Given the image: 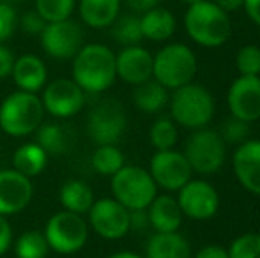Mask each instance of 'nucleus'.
I'll return each instance as SVG.
<instances>
[{"label": "nucleus", "instance_id": "obj_1", "mask_svg": "<svg viewBox=\"0 0 260 258\" xmlns=\"http://www.w3.org/2000/svg\"><path fill=\"white\" fill-rule=\"evenodd\" d=\"M73 59V80L83 92H103L115 82V53L108 46L85 45Z\"/></svg>", "mask_w": 260, "mask_h": 258}, {"label": "nucleus", "instance_id": "obj_2", "mask_svg": "<svg viewBox=\"0 0 260 258\" xmlns=\"http://www.w3.org/2000/svg\"><path fill=\"white\" fill-rule=\"evenodd\" d=\"M184 27L189 38L206 48H218L225 45L232 32L229 13L216 6L212 0L191 4L186 11Z\"/></svg>", "mask_w": 260, "mask_h": 258}, {"label": "nucleus", "instance_id": "obj_3", "mask_svg": "<svg viewBox=\"0 0 260 258\" xmlns=\"http://www.w3.org/2000/svg\"><path fill=\"white\" fill-rule=\"evenodd\" d=\"M45 106L36 94L18 90L0 104V128L9 136H27L41 126Z\"/></svg>", "mask_w": 260, "mask_h": 258}, {"label": "nucleus", "instance_id": "obj_4", "mask_svg": "<svg viewBox=\"0 0 260 258\" xmlns=\"http://www.w3.org/2000/svg\"><path fill=\"white\" fill-rule=\"evenodd\" d=\"M172 121L189 129H200L214 115V99L202 85L188 83L174 90L170 97Z\"/></svg>", "mask_w": 260, "mask_h": 258}, {"label": "nucleus", "instance_id": "obj_5", "mask_svg": "<svg viewBox=\"0 0 260 258\" xmlns=\"http://www.w3.org/2000/svg\"><path fill=\"white\" fill-rule=\"evenodd\" d=\"M152 76L165 89H179L191 83L197 75V57L186 45L174 43L152 57Z\"/></svg>", "mask_w": 260, "mask_h": 258}, {"label": "nucleus", "instance_id": "obj_6", "mask_svg": "<svg viewBox=\"0 0 260 258\" xmlns=\"http://www.w3.org/2000/svg\"><path fill=\"white\" fill-rule=\"evenodd\" d=\"M156 191L151 173L140 166H122L112 175L113 198L127 210H145L156 198Z\"/></svg>", "mask_w": 260, "mask_h": 258}, {"label": "nucleus", "instance_id": "obj_7", "mask_svg": "<svg viewBox=\"0 0 260 258\" xmlns=\"http://www.w3.org/2000/svg\"><path fill=\"white\" fill-rule=\"evenodd\" d=\"M45 237L50 249L62 253V255H71L85 246L87 237H89V227L82 214L62 210L48 219Z\"/></svg>", "mask_w": 260, "mask_h": 258}, {"label": "nucleus", "instance_id": "obj_8", "mask_svg": "<svg viewBox=\"0 0 260 258\" xmlns=\"http://www.w3.org/2000/svg\"><path fill=\"white\" fill-rule=\"evenodd\" d=\"M225 151V141L221 134L200 128L188 138L182 154L188 159L193 172L209 175V173L218 172L223 166Z\"/></svg>", "mask_w": 260, "mask_h": 258}, {"label": "nucleus", "instance_id": "obj_9", "mask_svg": "<svg viewBox=\"0 0 260 258\" xmlns=\"http://www.w3.org/2000/svg\"><path fill=\"white\" fill-rule=\"evenodd\" d=\"M39 35L43 50L58 60L73 59L83 46V30L71 18L46 23Z\"/></svg>", "mask_w": 260, "mask_h": 258}, {"label": "nucleus", "instance_id": "obj_10", "mask_svg": "<svg viewBox=\"0 0 260 258\" xmlns=\"http://www.w3.org/2000/svg\"><path fill=\"white\" fill-rule=\"evenodd\" d=\"M89 221L96 234L115 241L129 232L131 212L115 198H101L94 200L89 209Z\"/></svg>", "mask_w": 260, "mask_h": 258}, {"label": "nucleus", "instance_id": "obj_11", "mask_svg": "<svg viewBox=\"0 0 260 258\" xmlns=\"http://www.w3.org/2000/svg\"><path fill=\"white\" fill-rule=\"evenodd\" d=\"M127 126L126 112L119 101L106 99L89 115V133L98 145H115Z\"/></svg>", "mask_w": 260, "mask_h": 258}, {"label": "nucleus", "instance_id": "obj_12", "mask_svg": "<svg viewBox=\"0 0 260 258\" xmlns=\"http://www.w3.org/2000/svg\"><path fill=\"white\" fill-rule=\"evenodd\" d=\"M151 177L156 186L167 191H179L188 180H191V166L182 152L174 149L157 151L151 159Z\"/></svg>", "mask_w": 260, "mask_h": 258}, {"label": "nucleus", "instance_id": "obj_13", "mask_svg": "<svg viewBox=\"0 0 260 258\" xmlns=\"http://www.w3.org/2000/svg\"><path fill=\"white\" fill-rule=\"evenodd\" d=\"M177 203L182 210V216L206 221L218 212L219 196L214 186L207 180H188L179 190Z\"/></svg>", "mask_w": 260, "mask_h": 258}, {"label": "nucleus", "instance_id": "obj_14", "mask_svg": "<svg viewBox=\"0 0 260 258\" xmlns=\"http://www.w3.org/2000/svg\"><path fill=\"white\" fill-rule=\"evenodd\" d=\"M43 106L50 115L58 119L73 117L85 104V92L75 80H55L43 92Z\"/></svg>", "mask_w": 260, "mask_h": 258}, {"label": "nucleus", "instance_id": "obj_15", "mask_svg": "<svg viewBox=\"0 0 260 258\" xmlns=\"http://www.w3.org/2000/svg\"><path fill=\"white\" fill-rule=\"evenodd\" d=\"M232 117L244 122L260 119V76H239L230 85L226 96Z\"/></svg>", "mask_w": 260, "mask_h": 258}, {"label": "nucleus", "instance_id": "obj_16", "mask_svg": "<svg viewBox=\"0 0 260 258\" xmlns=\"http://www.w3.org/2000/svg\"><path fill=\"white\" fill-rule=\"evenodd\" d=\"M34 186L30 179L16 170H0V214L9 216L30 203Z\"/></svg>", "mask_w": 260, "mask_h": 258}, {"label": "nucleus", "instance_id": "obj_17", "mask_svg": "<svg viewBox=\"0 0 260 258\" xmlns=\"http://www.w3.org/2000/svg\"><path fill=\"white\" fill-rule=\"evenodd\" d=\"M232 166L241 186L260 196V140L243 141L234 152Z\"/></svg>", "mask_w": 260, "mask_h": 258}, {"label": "nucleus", "instance_id": "obj_18", "mask_svg": "<svg viewBox=\"0 0 260 258\" xmlns=\"http://www.w3.org/2000/svg\"><path fill=\"white\" fill-rule=\"evenodd\" d=\"M152 55L142 46H126L115 55L117 76L131 85H140L152 78Z\"/></svg>", "mask_w": 260, "mask_h": 258}, {"label": "nucleus", "instance_id": "obj_19", "mask_svg": "<svg viewBox=\"0 0 260 258\" xmlns=\"http://www.w3.org/2000/svg\"><path fill=\"white\" fill-rule=\"evenodd\" d=\"M13 80L21 90L36 94L41 90L48 78L46 65L38 55H21L14 60L13 65Z\"/></svg>", "mask_w": 260, "mask_h": 258}, {"label": "nucleus", "instance_id": "obj_20", "mask_svg": "<svg viewBox=\"0 0 260 258\" xmlns=\"http://www.w3.org/2000/svg\"><path fill=\"white\" fill-rule=\"evenodd\" d=\"M147 219L156 232H177L182 223V210L172 196H156L147 207Z\"/></svg>", "mask_w": 260, "mask_h": 258}, {"label": "nucleus", "instance_id": "obj_21", "mask_svg": "<svg viewBox=\"0 0 260 258\" xmlns=\"http://www.w3.org/2000/svg\"><path fill=\"white\" fill-rule=\"evenodd\" d=\"M145 258H191V248L177 232H157L147 242Z\"/></svg>", "mask_w": 260, "mask_h": 258}, {"label": "nucleus", "instance_id": "obj_22", "mask_svg": "<svg viewBox=\"0 0 260 258\" xmlns=\"http://www.w3.org/2000/svg\"><path fill=\"white\" fill-rule=\"evenodd\" d=\"M140 27L142 35L151 41H167L174 35L177 21L175 16L165 7H154V9L147 11L140 16Z\"/></svg>", "mask_w": 260, "mask_h": 258}, {"label": "nucleus", "instance_id": "obj_23", "mask_svg": "<svg viewBox=\"0 0 260 258\" xmlns=\"http://www.w3.org/2000/svg\"><path fill=\"white\" fill-rule=\"evenodd\" d=\"M120 0H80V16L92 28L110 27L119 18Z\"/></svg>", "mask_w": 260, "mask_h": 258}, {"label": "nucleus", "instance_id": "obj_24", "mask_svg": "<svg viewBox=\"0 0 260 258\" xmlns=\"http://www.w3.org/2000/svg\"><path fill=\"white\" fill-rule=\"evenodd\" d=\"M58 198H60L64 210H69V212L75 214L89 212V209L94 203L92 190L85 182H82V180H68L60 188Z\"/></svg>", "mask_w": 260, "mask_h": 258}, {"label": "nucleus", "instance_id": "obj_25", "mask_svg": "<svg viewBox=\"0 0 260 258\" xmlns=\"http://www.w3.org/2000/svg\"><path fill=\"white\" fill-rule=\"evenodd\" d=\"M46 159H48V154L38 143H25L14 152L13 166L21 175L32 179L45 170Z\"/></svg>", "mask_w": 260, "mask_h": 258}, {"label": "nucleus", "instance_id": "obj_26", "mask_svg": "<svg viewBox=\"0 0 260 258\" xmlns=\"http://www.w3.org/2000/svg\"><path fill=\"white\" fill-rule=\"evenodd\" d=\"M135 87L137 89L133 92V101L137 108H140L145 114H156V112L163 110L165 104L168 103V89H165L156 80H147Z\"/></svg>", "mask_w": 260, "mask_h": 258}, {"label": "nucleus", "instance_id": "obj_27", "mask_svg": "<svg viewBox=\"0 0 260 258\" xmlns=\"http://www.w3.org/2000/svg\"><path fill=\"white\" fill-rule=\"evenodd\" d=\"M92 168L101 175H113L124 166V154L115 145H100L92 154Z\"/></svg>", "mask_w": 260, "mask_h": 258}, {"label": "nucleus", "instance_id": "obj_28", "mask_svg": "<svg viewBox=\"0 0 260 258\" xmlns=\"http://www.w3.org/2000/svg\"><path fill=\"white\" fill-rule=\"evenodd\" d=\"M112 35L117 43L124 46H135L144 39L142 35V27H140V18L135 14H126L122 18H117L113 21Z\"/></svg>", "mask_w": 260, "mask_h": 258}, {"label": "nucleus", "instance_id": "obj_29", "mask_svg": "<svg viewBox=\"0 0 260 258\" xmlns=\"http://www.w3.org/2000/svg\"><path fill=\"white\" fill-rule=\"evenodd\" d=\"M14 249H16L18 258H45L50 248L43 232L28 230L18 237Z\"/></svg>", "mask_w": 260, "mask_h": 258}, {"label": "nucleus", "instance_id": "obj_30", "mask_svg": "<svg viewBox=\"0 0 260 258\" xmlns=\"http://www.w3.org/2000/svg\"><path fill=\"white\" fill-rule=\"evenodd\" d=\"M38 145L46 154H62L68 151V134L62 126L45 124L38 129Z\"/></svg>", "mask_w": 260, "mask_h": 258}, {"label": "nucleus", "instance_id": "obj_31", "mask_svg": "<svg viewBox=\"0 0 260 258\" xmlns=\"http://www.w3.org/2000/svg\"><path fill=\"white\" fill-rule=\"evenodd\" d=\"M149 138H151V143L154 145L156 151L174 149L175 143H177V128H175V122L168 117L157 119L154 124L151 126Z\"/></svg>", "mask_w": 260, "mask_h": 258}, {"label": "nucleus", "instance_id": "obj_32", "mask_svg": "<svg viewBox=\"0 0 260 258\" xmlns=\"http://www.w3.org/2000/svg\"><path fill=\"white\" fill-rule=\"evenodd\" d=\"M76 0H36V11L46 21H62L71 18Z\"/></svg>", "mask_w": 260, "mask_h": 258}, {"label": "nucleus", "instance_id": "obj_33", "mask_svg": "<svg viewBox=\"0 0 260 258\" xmlns=\"http://www.w3.org/2000/svg\"><path fill=\"white\" fill-rule=\"evenodd\" d=\"M236 65L241 76H258L260 75V48L255 45H246L237 52Z\"/></svg>", "mask_w": 260, "mask_h": 258}, {"label": "nucleus", "instance_id": "obj_34", "mask_svg": "<svg viewBox=\"0 0 260 258\" xmlns=\"http://www.w3.org/2000/svg\"><path fill=\"white\" fill-rule=\"evenodd\" d=\"M229 258H260V235L244 234L229 248Z\"/></svg>", "mask_w": 260, "mask_h": 258}, {"label": "nucleus", "instance_id": "obj_35", "mask_svg": "<svg viewBox=\"0 0 260 258\" xmlns=\"http://www.w3.org/2000/svg\"><path fill=\"white\" fill-rule=\"evenodd\" d=\"M18 25L16 11L11 4L0 0V43L7 41L14 34Z\"/></svg>", "mask_w": 260, "mask_h": 258}, {"label": "nucleus", "instance_id": "obj_36", "mask_svg": "<svg viewBox=\"0 0 260 258\" xmlns=\"http://www.w3.org/2000/svg\"><path fill=\"white\" fill-rule=\"evenodd\" d=\"M246 124H248V122L239 121V119H236V117H230V121L225 124L223 133H221L223 141H230V143L241 141L244 136H246V131H248Z\"/></svg>", "mask_w": 260, "mask_h": 258}, {"label": "nucleus", "instance_id": "obj_37", "mask_svg": "<svg viewBox=\"0 0 260 258\" xmlns=\"http://www.w3.org/2000/svg\"><path fill=\"white\" fill-rule=\"evenodd\" d=\"M45 25H46V21L39 16L38 11H30V13L23 14V18H21V28H23L27 34H41Z\"/></svg>", "mask_w": 260, "mask_h": 258}, {"label": "nucleus", "instance_id": "obj_38", "mask_svg": "<svg viewBox=\"0 0 260 258\" xmlns=\"http://www.w3.org/2000/svg\"><path fill=\"white\" fill-rule=\"evenodd\" d=\"M11 242H13V228L9 221L0 214V256L9 249Z\"/></svg>", "mask_w": 260, "mask_h": 258}, {"label": "nucleus", "instance_id": "obj_39", "mask_svg": "<svg viewBox=\"0 0 260 258\" xmlns=\"http://www.w3.org/2000/svg\"><path fill=\"white\" fill-rule=\"evenodd\" d=\"M13 65H14V55L9 48L0 43V78H6L13 72Z\"/></svg>", "mask_w": 260, "mask_h": 258}, {"label": "nucleus", "instance_id": "obj_40", "mask_svg": "<svg viewBox=\"0 0 260 258\" xmlns=\"http://www.w3.org/2000/svg\"><path fill=\"white\" fill-rule=\"evenodd\" d=\"M195 258H229V249H223L221 246L216 244H209L204 246L195 255Z\"/></svg>", "mask_w": 260, "mask_h": 258}, {"label": "nucleus", "instance_id": "obj_41", "mask_svg": "<svg viewBox=\"0 0 260 258\" xmlns=\"http://www.w3.org/2000/svg\"><path fill=\"white\" fill-rule=\"evenodd\" d=\"M159 2L161 0H126L127 7H129L133 13H142V14L157 7Z\"/></svg>", "mask_w": 260, "mask_h": 258}, {"label": "nucleus", "instance_id": "obj_42", "mask_svg": "<svg viewBox=\"0 0 260 258\" xmlns=\"http://www.w3.org/2000/svg\"><path fill=\"white\" fill-rule=\"evenodd\" d=\"M243 9L246 11L248 18L260 27V0H244Z\"/></svg>", "mask_w": 260, "mask_h": 258}, {"label": "nucleus", "instance_id": "obj_43", "mask_svg": "<svg viewBox=\"0 0 260 258\" xmlns=\"http://www.w3.org/2000/svg\"><path fill=\"white\" fill-rule=\"evenodd\" d=\"M218 7H221L225 13H234V11L241 9L244 0H212Z\"/></svg>", "mask_w": 260, "mask_h": 258}, {"label": "nucleus", "instance_id": "obj_44", "mask_svg": "<svg viewBox=\"0 0 260 258\" xmlns=\"http://www.w3.org/2000/svg\"><path fill=\"white\" fill-rule=\"evenodd\" d=\"M108 258H142V256L135 255V253H129V251H120V253H115V255H112Z\"/></svg>", "mask_w": 260, "mask_h": 258}, {"label": "nucleus", "instance_id": "obj_45", "mask_svg": "<svg viewBox=\"0 0 260 258\" xmlns=\"http://www.w3.org/2000/svg\"><path fill=\"white\" fill-rule=\"evenodd\" d=\"M188 6H191V4H197V2H202V0H184Z\"/></svg>", "mask_w": 260, "mask_h": 258}, {"label": "nucleus", "instance_id": "obj_46", "mask_svg": "<svg viewBox=\"0 0 260 258\" xmlns=\"http://www.w3.org/2000/svg\"><path fill=\"white\" fill-rule=\"evenodd\" d=\"M2 2H7V4H14V2H23V0H2Z\"/></svg>", "mask_w": 260, "mask_h": 258}, {"label": "nucleus", "instance_id": "obj_47", "mask_svg": "<svg viewBox=\"0 0 260 258\" xmlns=\"http://www.w3.org/2000/svg\"><path fill=\"white\" fill-rule=\"evenodd\" d=\"M0 258H2V256H0Z\"/></svg>", "mask_w": 260, "mask_h": 258}]
</instances>
